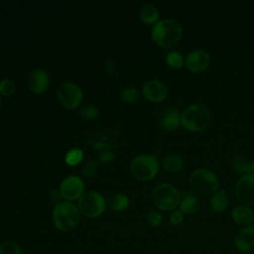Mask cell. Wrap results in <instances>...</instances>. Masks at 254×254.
Returning <instances> with one entry per match:
<instances>
[{"label":"cell","mask_w":254,"mask_h":254,"mask_svg":"<svg viewBox=\"0 0 254 254\" xmlns=\"http://www.w3.org/2000/svg\"><path fill=\"white\" fill-rule=\"evenodd\" d=\"M183 36V27L175 19H163L152 28L153 41L162 48H170L178 44Z\"/></svg>","instance_id":"1"},{"label":"cell","mask_w":254,"mask_h":254,"mask_svg":"<svg viewBox=\"0 0 254 254\" xmlns=\"http://www.w3.org/2000/svg\"><path fill=\"white\" fill-rule=\"evenodd\" d=\"M210 122V111L201 103L188 106L181 113V126L190 132H200L207 128Z\"/></svg>","instance_id":"2"},{"label":"cell","mask_w":254,"mask_h":254,"mask_svg":"<svg viewBox=\"0 0 254 254\" xmlns=\"http://www.w3.org/2000/svg\"><path fill=\"white\" fill-rule=\"evenodd\" d=\"M55 227L63 232L74 229L80 220V212L72 202L60 201L57 203L52 214Z\"/></svg>","instance_id":"3"},{"label":"cell","mask_w":254,"mask_h":254,"mask_svg":"<svg viewBox=\"0 0 254 254\" xmlns=\"http://www.w3.org/2000/svg\"><path fill=\"white\" fill-rule=\"evenodd\" d=\"M151 198L157 208L164 211H173L179 207L182 194L171 184L161 183L153 189Z\"/></svg>","instance_id":"4"},{"label":"cell","mask_w":254,"mask_h":254,"mask_svg":"<svg viewBox=\"0 0 254 254\" xmlns=\"http://www.w3.org/2000/svg\"><path fill=\"white\" fill-rule=\"evenodd\" d=\"M189 185L193 192L200 195H208L218 190L219 180L210 170L197 169L190 175Z\"/></svg>","instance_id":"5"},{"label":"cell","mask_w":254,"mask_h":254,"mask_svg":"<svg viewBox=\"0 0 254 254\" xmlns=\"http://www.w3.org/2000/svg\"><path fill=\"white\" fill-rule=\"evenodd\" d=\"M130 171L137 180L150 181L154 179L159 172V162L153 155H139L131 161Z\"/></svg>","instance_id":"6"},{"label":"cell","mask_w":254,"mask_h":254,"mask_svg":"<svg viewBox=\"0 0 254 254\" xmlns=\"http://www.w3.org/2000/svg\"><path fill=\"white\" fill-rule=\"evenodd\" d=\"M77 208L81 214L89 218L100 216L106 208V200L97 191L84 192L77 201Z\"/></svg>","instance_id":"7"},{"label":"cell","mask_w":254,"mask_h":254,"mask_svg":"<svg viewBox=\"0 0 254 254\" xmlns=\"http://www.w3.org/2000/svg\"><path fill=\"white\" fill-rule=\"evenodd\" d=\"M56 93L60 103L67 109L77 108L83 99L81 89L71 82L61 83L57 88Z\"/></svg>","instance_id":"8"},{"label":"cell","mask_w":254,"mask_h":254,"mask_svg":"<svg viewBox=\"0 0 254 254\" xmlns=\"http://www.w3.org/2000/svg\"><path fill=\"white\" fill-rule=\"evenodd\" d=\"M236 199L240 204L254 205V173L242 175L234 187Z\"/></svg>","instance_id":"9"},{"label":"cell","mask_w":254,"mask_h":254,"mask_svg":"<svg viewBox=\"0 0 254 254\" xmlns=\"http://www.w3.org/2000/svg\"><path fill=\"white\" fill-rule=\"evenodd\" d=\"M84 183L78 176L71 175L66 177L60 186V192L63 198L66 201L78 200L79 197L84 193Z\"/></svg>","instance_id":"10"},{"label":"cell","mask_w":254,"mask_h":254,"mask_svg":"<svg viewBox=\"0 0 254 254\" xmlns=\"http://www.w3.org/2000/svg\"><path fill=\"white\" fill-rule=\"evenodd\" d=\"M210 64L209 54L201 49L191 51L188 54L185 64L187 68L193 73H200L205 70Z\"/></svg>","instance_id":"11"},{"label":"cell","mask_w":254,"mask_h":254,"mask_svg":"<svg viewBox=\"0 0 254 254\" xmlns=\"http://www.w3.org/2000/svg\"><path fill=\"white\" fill-rule=\"evenodd\" d=\"M142 92L144 97L151 102L164 101L169 94L166 84L157 79L146 81L142 87Z\"/></svg>","instance_id":"12"},{"label":"cell","mask_w":254,"mask_h":254,"mask_svg":"<svg viewBox=\"0 0 254 254\" xmlns=\"http://www.w3.org/2000/svg\"><path fill=\"white\" fill-rule=\"evenodd\" d=\"M233 243L239 253L246 254L254 250V226L241 227L235 234Z\"/></svg>","instance_id":"13"},{"label":"cell","mask_w":254,"mask_h":254,"mask_svg":"<svg viewBox=\"0 0 254 254\" xmlns=\"http://www.w3.org/2000/svg\"><path fill=\"white\" fill-rule=\"evenodd\" d=\"M28 87L35 94L43 93L49 86L50 77L46 70L42 68L34 69L28 76Z\"/></svg>","instance_id":"14"},{"label":"cell","mask_w":254,"mask_h":254,"mask_svg":"<svg viewBox=\"0 0 254 254\" xmlns=\"http://www.w3.org/2000/svg\"><path fill=\"white\" fill-rule=\"evenodd\" d=\"M160 127L165 131H174L181 126V112L177 108H167L159 120Z\"/></svg>","instance_id":"15"},{"label":"cell","mask_w":254,"mask_h":254,"mask_svg":"<svg viewBox=\"0 0 254 254\" xmlns=\"http://www.w3.org/2000/svg\"><path fill=\"white\" fill-rule=\"evenodd\" d=\"M231 217L236 224L242 227L250 226L254 223V210L250 206L239 204L232 209Z\"/></svg>","instance_id":"16"},{"label":"cell","mask_w":254,"mask_h":254,"mask_svg":"<svg viewBox=\"0 0 254 254\" xmlns=\"http://www.w3.org/2000/svg\"><path fill=\"white\" fill-rule=\"evenodd\" d=\"M179 207L184 214H194L198 211L200 207V202L194 194H192L189 190H186L183 193V197L181 199Z\"/></svg>","instance_id":"17"},{"label":"cell","mask_w":254,"mask_h":254,"mask_svg":"<svg viewBox=\"0 0 254 254\" xmlns=\"http://www.w3.org/2000/svg\"><path fill=\"white\" fill-rule=\"evenodd\" d=\"M229 204V198L225 190H218L216 192L211 194L209 199L210 209L214 213H222L224 212Z\"/></svg>","instance_id":"18"},{"label":"cell","mask_w":254,"mask_h":254,"mask_svg":"<svg viewBox=\"0 0 254 254\" xmlns=\"http://www.w3.org/2000/svg\"><path fill=\"white\" fill-rule=\"evenodd\" d=\"M139 17L147 25H155L159 21V11L152 4H145L141 7Z\"/></svg>","instance_id":"19"},{"label":"cell","mask_w":254,"mask_h":254,"mask_svg":"<svg viewBox=\"0 0 254 254\" xmlns=\"http://www.w3.org/2000/svg\"><path fill=\"white\" fill-rule=\"evenodd\" d=\"M129 197L123 193H115L108 198V207L114 211H124L129 206Z\"/></svg>","instance_id":"20"},{"label":"cell","mask_w":254,"mask_h":254,"mask_svg":"<svg viewBox=\"0 0 254 254\" xmlns=\"http://www.w3.org/2000/svg\"><path fill=\"white\" fill-rule=\"evenodd\" d=\"M162 165L164 169L169 173H177L182 170L184 163L180 156L178 155H168L166 156L163 161Z\"/></svg>","instance_id":"21"},{"label":"cell","mask_w":254,"mask_h":254,"mask_svg":"<svg viewBox=\"0 0 254 254\" xmlns=\"http://www.w3.org/2000/svg\"><path fill=\"white\" fill-rule=\"evenodd\" d=\"M231 165H232L233 170L236 173H239L242 175L252 173L251 172V163H249L246 160V158L240 154H237L232 158Z\"/></svg>","instance_id":"22"},{"label":"cell","mask_w":254,"mask_h":254,"mask_svg":"<svg viewBox=\"0 0 254 254\" xmlns=\"http://www.w3.org/2000/svg\"><path fill=\"white\" fill-rule=\"evenodd\" d=\"M165 61H166V64L168 66L175 68V69H180L185 64V60H184L182 54L178 51L169 52L166 56Z\"/></svg>","instance_id":"23"},{"label":"cell","mask_w":254,"mask_h":254,"mask_svg":"<svg viewBox=\"0 0 254 254\" xmlns=\"http://www.w3.org/2000/svg\"><path fill=\"white\" fill-rule=\"evenodd\" d=\"M84 153L80 148H73L70 149L64 156V162L68 166H75L78 165L83 159Z\"/></svg>","instance_id":"24"},{"label":"cell","mask_w":254,"mask_h":254,"mask_svg":"<svg viewBox=\"0 0 254 254\" xmlns=\"http://www.w3.org/2000/svg\"><path fill=\"white\" fill-rule=\"evenodd\" d=\"M121 98L124 102L133 104L139 100L140 93L137 88H135L133 86H128V87H125L121 91Z\"/></svg>","instance_id":"25"},{"label":"cell","mask_w":254,"mask_h":254,"mask_svg":"<svg viewBox=\"0 0 254 254\" xmlns=\"http://www.w3.org/2000/svg\"><path fill=\"white\" fill-rule=\"evenodd\" d=\"M0 254H22V251L18 243L7 240L0 244Z\"/></svg>","instance_id":"26"},{"label":"cell","mask_w":254,"mask_h":254,"mask_svg":"<svg viewBox=\"0 0 254 254\" xmlns=\"http://www.w3.org/2000/svg\"><path fill=\"white\" fill-rule=\"evenodd\" d=\"M78 113L82 118H84L86 120H94L97 118L99 111H98L97 107H95L94 105L87 104V105H83L79 109Z\"/></svg>","instance_id":"27"},{"label":"cell","mask_w":254,"mask_h":254,"mask_svg":"<svg viewBox=\"0 0 254 254\" xmlns=\"http://www.w3.org/2000/svg\"><path fill=\"white\" fill-rule=\"evenodd\" d=\"M16 91V84L9 78L0 80V93L6 97L12 96Z\"/></svg>","instance_id":"28"},{"label":"cell","mask_w":254,"mask_h":254,"mask_svg":"<svg viewBox=\"0 0 254 254\" xmlns=\"http://www.w3.org/2000/svg\"><path fill=\"white\" fill-rule=\"evenodd\" d=\"M145 221L148 225L153 227H159L162 224L163 216L161 213L155 210H150L145 215Z\"/></svg>","instance_id":"29"},{"label":"cell","mask_w":254,"mask_h":254,"mask_svg":"<svg viewBox=\"0 0 254 254\" xmlns=\"http://www.w3.org/2000/svg\"><path fill=\"white\" fill-rule=\"evenodd\" d=\"M185 219V214L179 209V210H173L169 216V222L170 224L177 226L180 225Z\"/></svg>","instance_id":"30"},{"label":"cell","mask_w":254,"mask_h":254,"mask_svg":"<svg viewBox=\"0 0 254 254\" xmlns=\"http://www.w3.org/2000/svg\"><path fill=\"white\" fill-rule=\"evenodd\" d=\"M113 159H114V155L109 151H104L99 155V161L102 163H109L113 161Z\"/></svg>","instance_id":"31"},{"label":"cell","mask_w":254,"mask_h":254,"mask_svg":"<svg viewBox=\"0 0 254 254\" xmlns=\"http://www.w3.org/2000/svg\"><path fill=\"white\" fill-rule=\"evenodd\" d=\"M60 197H62L60 190H52V192H51V199H52V200L58 201V203H59V202H60V201H59V198H60Z\"/></svg>","instance_id":"32"},{"label":"cell","mask_w":254,"mask_h":254,"mask_svg":"<svg viewBox=\"0 0 254 254\" xmlns=\"http://www.w3.org/2000/svg\"><path fill=\"white\" fill-rule=\"evenodd\" d=\"M251 172H254V160L251 162Z\"/></svg>","instance_id":"33"},{"label":"cell","mask_w":254,"mask_h":254,"mask_svg":"<svg viewBox=\"0 0 254 254\" xmlns=\"http://www.w3.org/2000/svg\"><path fill=\"white\" fill-rule=\"evenodd\" d=\"M1 103H2V100H1V96H0V107H1Z\"/></svg>","instance_id":"34"},{"label":"cell","mask_w":254,"mask_h":254,"mask_svg":"<svg viewBox=\"0 0 254 254\" xmlns=\"http://www.w3.org/2000/svg\"><path fill=\"white\" fill-rule=\"evenodd\" d=\"M239 254H242V253H239Z\"/></svg>","instance_id":"35"},{"label":"cell","mask_w":254,"mask_h":254,"mask_svg":"<svg viewBox=\"0 0 254 254\" xmlns=\"http://www.w3.org/2000/svg\"><path fill=\"white\" fill-rule=\"evenodd\" d=\"M253 224H254V223H253ZM253 226H254V225H253Z\"/></svg>","instance_id":"36"}]
</instances>
